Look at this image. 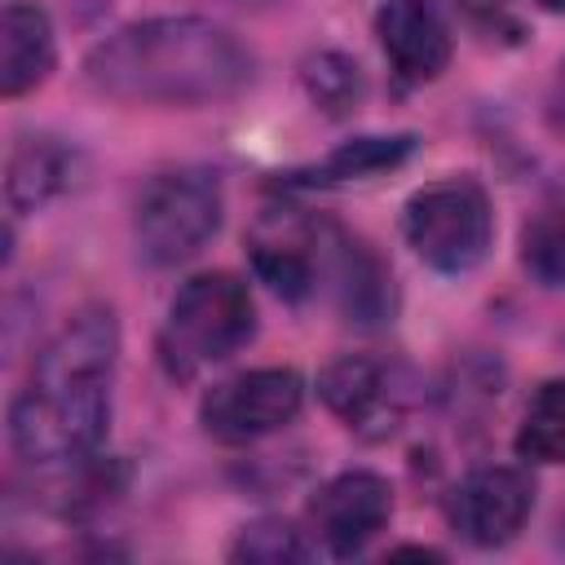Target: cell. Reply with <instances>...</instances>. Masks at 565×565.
<instances>
[{"label":"cell","mask_w":565,"mask_h":565,"mask_svg":"<svg viewBox=\"0 0 565 565\" xmlns=\"http://www.w3.org/2000/svg\"><path fill=\"white\" fill-rule=\"evenodd\" d=\"M516 455L534 463H565V380H547L516 428Z\"/></svg>","instance_id":"16"},{"label":"cell","mask_w":565,"mask_h":565,"mask_svg":"<svg viewBox=\"0 0 565 565\" xmlns=\"http://www.w3.org/2000/svg\"><path fill=\"white\" fill-rule=\"evenodd\" d=\"M543 9H552V13H565V0H539Z\"/></svg>","instance_id":"21"},{"label":"cell","mask_w":565,"mask_h":565,"mask_svg":"<svg viewBox=\"0 0 565 565\" xmlns=\"http://www.w3.org/2000/svg\"><path fill=\"white\" fill-rule=\"evenodd\" d=\"M318 393L349 428H371V424H384V415H388V384L371 358L331 362L318 375Z\"/></svg>","instance_id":"14"},{"label":"cell","mask_w":565,"mask_h":565,"mask_svg":"<svg viewBox=\"0 0 565 565\" xmlns=\"http://www.w3.org/2000/svg\"><path fill=\"white\" fill-rule=\"evenodd\" d=\"M53 66V26L40 4L9 0L0 22V93L18 97L35 88Z\"/></svg>","instance_id":"11"},{"label":"cell","mask_w":565,"mask_h":565,"mask_svg":"<svg viewBox=\"0 0 565 565\" xmlns=\"http://www.w3.org/2000/svg\"><path fill=\"white\" fill-rule=\"evenodd\" d=\"M221 225V181L203 168L163 172L137 203V252L150 265L190 260Z\"/></svg>","instance_id":"5"},{"label":"cell","mask_w":565,"mask_h":565,"mask_svg":"<svg viewBox=\"0 0 565 565\" xmlns=\"http://www.w3.org/2000/svg\"><path fill=\"white\" fill-rule=\"evenodd\" d=\"M252 331H256V309L247 282H238L234 274H199L177 291L159 349L172 375H194L238 353L252 340Z\"/></svg>","instance_id":"3"},{"label":"cell","mask_w":565,"mask_h":565,"mask_svg":"<svg viewBox=\"0 0 565 565\" xmlns=\"http://www.w3.org/2000/svg\"><path fill=\"white\" fill-rule=\"evenodd\" d=\"M119 331L110 309H79L44 349L13 402V446L26 463H84L106 437Z\"/></svg>","instance_id":"2"},{"label":"cell","mask_w":565,"mask_h":565,"mask_svg":"<svg viewBox=\"0 0 565 565\" xmlns=\"http://www.w3.org/2000/svg\"><path fill=\"white\" fill-rule=\"evenodd\" d=\"M411 137H358L349 146H340L335 154H327L318 168L309 172H291L296 185H340V181H366L384 168H397L411 154Z\"/></svg>","instance_id":"15"},{"label":"cell","mask_w":565,"mask_h":565,"mask_svg":"<svg viewBox=\"0 0 565 565\" xmlns=\"http://www.w3.org/2000/svg\"><path fill=\"white\" fill-rule=\"evenodd\" d=\"M530 508L534 486L521 468H477L450 499V525L477 547H499L525 525Z\"/></svg>","instance_id":"8"},{"label":"cell","mask_w":565,"mask_h":565,"mask_svg":"<svg viewBox=\"0 0 565 565\" xmlns=\"http://www.w3.org/2000/svg\"><path fill=\"white\" fill-rule=\"evenodd\" d=\"M521 260L543 287H565V207H543L525 225Z\"/></svg>","instance_id":"17"},{"label":"cell","mask_w":565,"mask_h":565,"mask_svg":"<svg viewBox=\"0 0 565 565\" xmlns=\"http://www.w3.org/2000/svg\"><path fill=\"white\" fill-rule=\"evenodd\" d=\"M300 397H305V384H300L296 371L265 366V371H247V375H234V380L216 384L203 397L199 419H203L207 437L243 446V441L269 437L282 424H291L296 411H300Z\"/></svg>","instance_id":"6"},{"label":"cell","mask_w":565,"mask_h":565,"mask_svg":"<svg viewBox=\"0 0 565 565\" xmlns=\"http://www.w3.org/2000/svg\"><path fill=\"white\" fill-rule=\"evenodd\" d=\"M375 35L406 84L437 79L450 62V31L428 0H384L375 13Z\"/></svg>","instance_id":"9"},{"label":"cell","mask_w":565,"mask_h":565,"mask_svg":"<svg viewBox=\"0 0 565 565\" xmlns=\"http://www.w3.org/2000/svg\"><path fill=\"white\" fill-rule=\"evenodd\" d=\"M234 556L252 565H282V561H305V543L287 521H256L238 534Z\"/></svg>","instance_id":"19"},{"label":"cell","mask_w":565,"mask_h":565,"mask_svg":"<svg viewBox=\"0 0 565 565\" xmlns=\"http://www.w3.org/2000/svg\"><path fill=\"white\" fill-rule=\"evenodd\" d=\"M406 243L415 256L441 274H468L490 247V199L468 177H446L406 199Z\"/></svg>","instance_id":"4"},{"label":"cell","mask_w":565,"mask_h":565,"mask_svg":"<svg viewBox=\"0 0 565 565\" xmlns=\"http://www.w3.org/2000/svg\"><path fill=\"white\" fill-rule=\"evenodd\" d=\"M561 543H565V521H561Z\"/></svg>","instance_id":"22"},{"label":"cell","mask_w":565,"mask_h":565,"mask_svg":"<svg viewBox=\"0 0 565 565\" xmlns=\"http://www.w3.org/2000/svg\"><path fill=\"white\" fill-rule=\"evenodd\" d=\"M252 265L256 274L287 300H300L313 291V274H318V234L309 225H300L287 212H265L252 225Z\"/></svg>","instance_id":"10"},{"label":"cell","mask_w":565,"mask_h":565,"mask_svg":"<svg viewBox=\"0 0 565 565\" xmlns=\"http://www.w3.org/2000/svg\"><path fill=\"white\" fill-rule=\"evenodd\" d=\"M331 274H335V291L349 318L358 322H380L393 309V287H388V269L349 234L331 230Z\"/></svg>","instance_id":"13"},{"label":"cell","mask_w":565,"mask_h":565,"mask_svg":"<svg viewBox=\"0 0 565 565\" xmlns=\"http://www.w3.org/2000/svg\"><path fill=\"white\" fill-rule=\"evenodd\" d=\"M388 516H393V490L375 472H340L309 503V525L331 556L362 552L388 525Z\"/></svg>","instance_id":"7"},{"label":"cell","mask_w":565,"mask_h":565,"mask_svg":"<svg viewBox=\"0 0 565 565\" xmlns=\"http://www.w3.org/2000/svg\"><path fill=\"white\" fill-rule=\"evenodd\" d=\"M75 172H79V154L71 146H62L57 137H22L9 150L4 194L18 212H35L49 199L66 194L75 185Z\"/></svg>","instance_id":"12"},{"label":"cell","mask_w":565,"mask_h":565,"mask_svg":"<svg viewBox=\"0 0 565 565\" xmlns=\"http://www.w3.org/2000/svg\"><path fill=\"white\" fill-rule=\"evenodd\" d=\"M556 110L565 115V66H561V84H556Z\"/></svg>","instance_id":"20"},{"label":"cell","mask_w":565,"mask_h":565,"mask_svg":"<svg viewBox=\"0 0 565 565\" xmlns=\"http://www.w3.org/2000/svg\"><path fill=\"white\" fill-rule=\"evenodd\" d=\"M305 79H309V93L318 106H327L331 115L349 110L358 97H362V75L349 57L340 53H318L309 66H305Z\"/></svg>","instance_id":"18"},{"label":"cell","mask_w":565,"mask_h":565,"mask_svg":"<svg viewBox=\"0 0 565 565\" xmlns=\"http://www.w3.org/2000/svg\"><path fill=\"white\" fill-rule=\"evenodd\" d=\"M84 75L97 93L132 106H207L252 84V53L216 22L150 18L106 35Z\"/></svg>","instance_id":"1"}]
</instances>
